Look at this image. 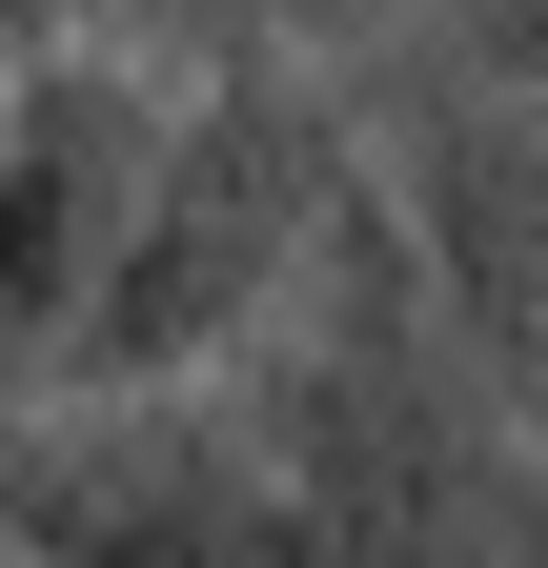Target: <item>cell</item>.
I'll use <instances>...</instances> for the list:
<instances>
[{
	"label": "cell",
	"instance_id": "cell-7",
	"mask_svg": "<svg viewBox=\"0 0 548 568\" xmlns=\"http://www.w3.org/2000/svg\"><path fill=\"white\" fill-rule=\"evenodd\" d=\"M61 21H122V0H0V41H61ZM224 21H264V0H224Z\"/></svg>",
	"mask_w": 548,
	"mask_h": 568
},
{
	"label": "cell",
	"instance_id": "cell-6",
	"mask_svg": "<svg viewBox=\"0 0 548 568\" xmlns=\"http://www.w3.org/2000/svg\"><path fill=\"white\" fill-rule=\"evenodd\" d=\"M447 61H508V82H548V0H447Z\"/></svg>",
	"mask_w": 548,
	"mask_h": 568
},
{
	"label": "cell",
	"instance_id": "cell-8",
	"mask_svg": "<svg viewBox=\"0 0 548 568\" xmlns=\"http://www.w3.org/2000/svg\"><path fill=\"white\" fill-rule=\"evenodd\" d=\"M508 568H548V447H528V508H508Z\"/></svg>",
	"mask_w": 548,
	"mask_h": 568
},
{
	"label": "cell",
	"instance_id": "cell-2",
	"mask_svg": "<svg viewBox=\"0 0 548 568\" xmlns=\"http://www.w3.org/2000/svg\"><path fill=\"white\" fill-rule=\"evenodd\" d=\"M346 183H366V102L325 82V41L224 21V61L163 102L143 224H122L82 345H61V386H102V366H224V345L305 284V244H325V203H346Z\"/></svg>",
	"mask_w": 548,
	"mask_h": 568
},
{
	"label": "cell",
	"instance_id": "cell-5",
	"mask_svg": "<svg viewBox=\"0 0 548 568\" xmlns=\"http://www.w3.org/2000/svg\"><path fill=\"white\" fill-rule=\"evenodd\" d=\"M366 183H386L406 264H427L447 345L548 426V82H508V61H427V82H406V142H386Z\"/></svg>",
	"mask_w": 548,
	"mask_h": 568
},
{
	"label": "cell",
	"instance_id": "cell-1",
	"mask_svg": "<svg viewBox=\"0 0 548 568\" xmlns=\"http://www.w3.org/2000/svg\"><path fill=\"white\" fill-rule=\"evenodd\" d=\"M224 366H244V426H264V568H508V508H528L548 426L447 345L386 183L325 203L305 284Z\"/></svg>",
	"mask_w": 548,
	"mask_h": 568
},
{
	"label": "cell",
	"instance_id": "cell-3",
	"mask_svg": "<svg viewBox=\"0 0 548 568\" xmlns=\"http://www.w3.org/2000/svg\"><path fill=\"white\" fill-rule=\"evenodd\" d=\"M0 548H21V568H264L244 366L0 386Z\"/></svg>",
	"mask_w": 548,
	"mask_h": 568
},
{
	"label": "cell",
	"instance_id": "cell-4",
	"mask_svg": "<svg viewBox=\"0 0 548 568\" xmlns=\"http://www.w3.org/2000/svg\"><path fill=\"white\" fill-rule=\"evenodd\" d=\"M163 102H183V82H143L102 21L0 41V386H61V345H82L122 224H143Z\"/></svg>",
	"mask_w": 548,
	"mask_h": 568
},
{
	"label": "cell",
	"instance_id": "cell-9",
	"mask_svg": "<svg viewBox=\"0 0 548 568\" xmlns=\"http://www.w3.org/2000/svg\"><path fill=\"white\" fill-rule=\"evenodd\" d=\"M0 568H21V548H0Z\"/></svg>",
	"mask_w": 548,
	"mask_h": 568
}]
</instances>
